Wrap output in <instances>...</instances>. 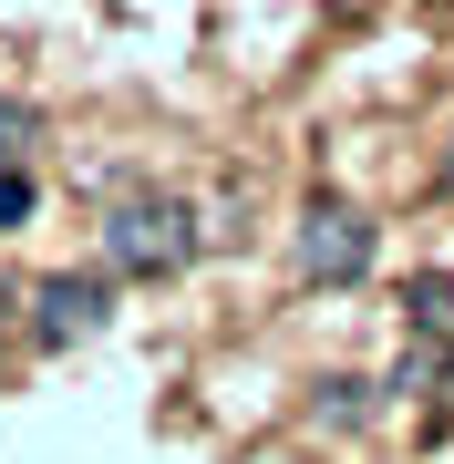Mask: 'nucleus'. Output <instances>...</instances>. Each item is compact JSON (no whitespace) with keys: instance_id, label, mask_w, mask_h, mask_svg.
I'll return each instance as SVG.
<instances>
[{"instance_id":"5","label":"nucleus","mask_w":454,"mask_h":464,"mask_svg":"<svg viewBox=\"0 0 454 464\" xmlns=\"http://www.w3.org/2000/svg\"><path fill=\"white\" fill-rule=\"evenodd\" d=\"M32 145H42V114H21V103H0V166H21Z\"/></svg>"},{"instance_id":"8","label":"nucleus","mask_w":454,"mask_h":464,"mask_svg":"<svg viewBox=\"0 0 454 464\" xmlns=\"http://www.w3.org/2000/svg\"><path fill=\"white\" fill-rule=\"evenodd\" d=\"M444 197H454V155H444Z\"/></svg>"},{"instance_id":"7","label":"nucleus","mask_w":454,"mask_h":464,"mask_svg":"<svg viewBox=\"0 0 454 464\" xmlns=\"http://www.w3.org/2000/svg\"><path fill=\"white\" fill-rule=\"evenodd\" d=\"M0 331H11V279H0Z\"/></svg>"},{"instance_id":"3","label":"nucleus","mask_w":454,"mask_h":464,"mask_svg":"<svg viewBox=\"0 0 454 464\" xmlns=\"http://www.w3.org/2000/svg\"><path fill=\"white\" fill-rule=\"evenodd\" d=\"M103 320H114V279H103V268H52V279L32 289V341H42V351L93 341Z\"/></svg>"},{"instance_id":"4","label":"nucleus","mask_w":454,"mask_h":464,"mask_svg":"<svg viewBox=\"0 0 454 464\" xmlns=\"http://www.w3.org/2000/svg\"><path fill=\"white\" fill-rule=\"evenodd\" d=\"M403 320L423 341H454V279H444V268H413V279H403Z\"/></svg>"},{"instance_id":"6","label":"nucleus","mask_w":454,"mask_h":464,"mask_svg":"<svg viewBox=\"0 0 454 464\" xmlns=\"http://www.w3.org/2000/svg\"><path fill=\"white\" fill-rule=\"evenodd\" d=\"M32 207H42V186L21 166H0V227H32Z\"/></svg>"},{"instance_id":"1","label":"nucleus","mask_w":454,"mask_h":464,"mask_svg":"<svg viewBox=\"0 0 454 464\" xmlns=\"http://www.w3.org/2000/svg\"><path fill=\"white\" fill-rule=\"evenodd\" d=\"M197 258V217L176 197H114L103 207V279H176Z\"/></svg>"},{"instance_id":"2","label":"nucleus","mask_w":454,"mask_h":464,"mask_svg":"<svg viewBox=\"0 0 454 464\" xmlns=\"http://www.w3.org/2000/svg\"><path fill=\"white\" fill-rule=\"evenodd\" d=\"M300 279H320V289H352L362 268H372V217L362 207H341V197H320L310 217H300Z\"/></svg>"}]
</instances>
